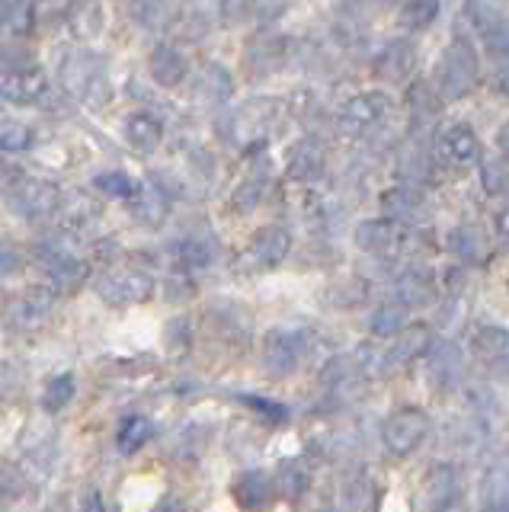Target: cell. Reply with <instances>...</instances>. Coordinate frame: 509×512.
Listing matches in <instances>:
<instances>
[{"label": "cell", "mask_w": 509, "mask_h": 512, "mask_svg": "<svg viewBox=\"0 0 509 512\" xmlns=\"http://www.w3.org/2000/svg\"><path fill=\"white\" fill-rule=\"evenodd\" d=\"M234 96V77L225 64H205L202 74L196 77V100L205 106H221Z\"/></svg>", "instance_id": "obj_19"}, {"label": "cell", "mask_w": 509, "mask_h": 512, "mask_svg": "<svg viewBox=\"0 0 509 512\" xmlns=\"http://www.w3.org/2000/svg\"><path fill=\"white\" fill-rule=\"evenodd\" d=\"M193 282H189L186 276H170L167 279V298L170 301H186V298H193Z\"/></svg>", "instance_id": "obj_53"}, {"label": "cell", "mask_w": 509, "mask_h": 512, "mask_svg": "<svg viewBox=\"0 0 509 512\" xmlns=\"http://www.w3.org/2000/svg\"><path fill=\"white\" fill-rule=\"evenodd\" d=\"M426 500L433 512H468L465 493H461V480L452 464H439L426 480Z\"/></svg>", "instance_id": "obj_11"}, {"label": "cell", "mask_w": 509, "mask_h": 512, "mask_svg": "<svg viewBox=\"0 0 509 512\" xmlns=\"http://www.w3.org/2000/svg\"><path fill=\"white\" fill-rule=\"evenodd\" d=\"M346 506H349V512H372V506H375L372 477L356 474V477L346 480Z\"/></svg>", "instance_id": "obj_37"}, {"label": "cell", "mask_w": 509, "mask_h": 512, "mask_svg": "<svg viewBox=\"0 0 509 512\" xmlns=\"http://www.w3.org/2000/svg\"><path fill=\"white\" fill-rule=\"evenodd\" d=\"M426 432H429V416L420 407H401L381 426V439H385V445L394 455H410L423 445Z\"/></svg>", "instance_id": "obj_2"}, {"label": "cell", "mask_w": 509, "mask_h": 512, "mask_svg": "<svg viewBox=\"0 0 509 512\" xmlns=\"http://www.w3.org/2000/svg\"><path fill=\"white\" fill-rule=\"evenodd\" d=\"M321 170H324V148L314 138H301L289 151V176L298 183H311L321 176Z\"/></svg>", "instance_id": "obj_22"}, {"label": "cell", "mask_w": 509, "mask_h": 512, "mask_svg": "<svg viewBox=\"0 0 509 512\" xmlns=\"http://www.w3.org/2000/svg\"><path fill=\"white\" fill-rule=\"evenodd\" d=\"M439 16V0H407L401 10V23L413 32H423L436 23Z\"/></svg>", "instance_id": "obj_35"}, {"label": "cell", "mask_w": 509, "mask_h": 512, "mask_svg": "<svg viewBox=\"0 0 509 512\" xmlns=\"http://www.w3.org/2000/svg\"><path fill=\"white\" fill-rule=\"evenodd\" d=\"M45 93H49V77H45V71H39L36 64L33 68H23V71H13L7 77H0V96H4L7 103L33 106L42 100Z\"/></svg>", "instance_id": "obj_13"}, {"label": "cell", "mask_w": 509, "mask_h": 512, "mask_svg": "<svg viewBox=\"0 0 509 512\" xmlns=\"http://www.w3.org/2000/svg\"><path fill=\"white\" fill-rule=\"evenodd\" d=\"M436 154L442 164H449V167H458V170L474 167L477 160H481V138L474 135L471 125H461V122L445 125L436 138Z\"/></svg>", "instance_id": "obj_6"}, {"label": "cell", "mask_w": 509, "mask_h": 512, "mask_svg": "<svg viewBox=\"0 0 509 512\" xmlns=\"http://www.w3.org/2000/svg\"><path fill=\"white\" fill-rule=\"evenodd\" d=\"M148 71L154 77V84L161 87H180L186 74H189V61L186 55L180 52V48L173 45H157L151 58H148Z\"/></svg>", "instance_id": "obj_18"}, {"label": "cell", "mask_w": 509, "mask_h": 512, "mask_svg": "<svg viewBox=\"0 0 509 512\" xmlns=\"http://www.w3.org/2000/svg\"><path fill=\"white\" fill-rule=\"evenodd\" d=\"M394 292H397V304H404V308H423V304L433 301L436 285H433V279L426 276V272L410 269V272H404L401 279H397Z\"/></svg>", "instance_id": "obj_25"}, {"label": "cell", "mask_w": 509, "mask_h": 512, "mask_svg": "<svg viewBox=\"0 0 509 512\" xmlns=\"http://www.w3.org/2000/svg\"><path fill=\"white\" fill-rule=\"evenodd\" d=\"M103 71V58L97 52H71L61 64V84H65L68 93H74L77 100L84 96V90L97 80Z\"/></svg>", "instance_id": "obj_15"}, {"label": "cell", "mask_w": 509, "mask_h": 512, "mask_svg": "<svg viewBox=\"0 0 509 512\" xmlns=\"http://www.w3.org/2000/svg\"><path fill=\"white\" fill-rule=\"evenodd\" d=\"M429 349H433V330L426 324H407L394 336V343L381 352V372H397V368L410 365L413 359H420Z\"/></svg>", "instance_id": "obj_8"}, {"label": "cell", "mask_w": 509, "mask_h": 512, "mask_svg": "<svg viewBox=\"0 0 509 512\" xmlns=\"http://www.w3.org/2000/svg\"><path fill=\"white\" fill-rule=\"evenodd\" d=\"M407 103H410V112H413V119H433L439 116V100L433 96V90H429L426 84H413L410 93H407Z\"/></svg>", "instance_id": "obj_43"}, {"label": "cell", "mask_w": 509, "mask_h": 512, "mask_svg": "<svg viewBox=\"0 0 509 512\" xmlns=\"http://www.w3.org/2000/svg\"><path fill=\"white\" fill-rule=\"evenodd\" d=\"M4 308H7V298H4V288H0V314H4Z\"/></svg>", "instance_id": "obj_59"}, {"label": "cell", "mask_w": 509, "mask_h": 512, "mask_svg": "<svg viewBox=\"0 0 509 512\" xmlns=\"http://www.w3.org/2000/svg\"><path fill=\"white\" fill-rule=\"evenodd\" d=\"M180 13V0H141L138 4V20L145 23V29L161 32L167 29Z\"/></svg>", "instance_id": "obj_29"}, {"label": "cell", "mask_w": 509, "mask_h": 512, "mask_svg": "<svg viewBox=\"0 0 509 512\" xmlns=\"http://www.w3.org/2000/svg\"><path fill=\"white\" fill-rule=\"evenodd\" d=\"M10 205L17 215L39 221V218H49L52 212H58L61 192H58V186L45 183V180H23L10 189Z\"/></svg>", "instance_id": "obj_7"}, {"label": "cell", "mask_w": 509, "mask_h": 512, "mask_svg": "<svg viewBox=\"0 0 509 512\" xmlns=\"http://www.w3.org/2000/svg\"><path fill=\"white\" fill-rule=\"evenodd\" d=\"M29 144H33V132H29L23 122H13V119L0 122V151L20 154V151L29 148Z\"/></svg>", "instance_id": "obj_41"}, {"label": "cell", "mask_w": 509, "mask_h": 512, "mask_svg": "<svg viewBox=\"0 0 509 512\" xmlns=\"http://www.w3.org/2000/svg\"><path fill=\"white\" fill-rule=\"evenodd\" d=\"M109 100H113V87H109V77L106 74H100L97 80H93V84L81 96V103L90 106V109H103Z\"/></svg>", "instance_id": "obj_49"}, {"label": "cell", "mask_w": 509, "mask_h": 512, "mask_svg": "<svg viewBox=\"0 0 509 512\" xmlns=\"http://www.w3.org/2000/svg\"><path fill=\"white\" fill-rule=\"evenodd\" d=\"M247 407H253L257 413H263L266 420H276V423H282L285 416H289V410H285L282 404H276V400H263V397H241Z\"/></svg>", "instance_id": "obj_51"}, {"label": "cell", "mask_w": 509, "mask_h": 512, "mask_svg": "<svg viewBox=\"0 0 509 512\" xmlns=\"http://www.w3.org/2000/svg\"><path fill=\"white\" fill-rule=\"evenodd\" d=\"M305 356V336L295 330H273L263 343V362L273 375H292Z\"/></svg>", "instance_id": "obj_9"}, {"label": "cell", "mask_w": 509, "mask_h": 512, "mask_svg": "<svg viewBox=\"0 0 509 512\" xmlns=\"http://www.w3.org/2000/svg\"><path fill=\"white\" fill-rule=\"evenodd\" d=\"M52 304H55V292L42 285V288H33V292L20 298V304L13 308V317H17V324H23V320L26 324H33V320H42L52 311Z\"/></svg>", "instance_id": "obj_30"}, {"label": "cell", "mask_w": 509, "mask_h": 512, "mask_svg": "<svg viewBox=\"0 0 509 512\" xmlns=\"http://www.w3.org/2000/svg\"><path fill=\"white\" fill-rule=\"evenodd\" d=\"M132 215L145 224V228H161L170 215V196L167 189L157 183H138L132 196Z\"/></svg>", "instance_id": "obj_17"}, {"label": "cell", "mask_w": 509, "mask_h": 512, "mask_svg": "<svg viewBox=\"0 0 509 512\" xmlns=\"http://www.w3.org/2000/svg\"><path fill=\"white\" fill-rule=\"evenodd\" d=\"M151 292H154V279L141 269H116V272H106L97 282V295L106 304H113V308L141 304L151 298Z\"/></svg>", "instance_id": "obj_3"}, {"label": "cell", "mask_w": 509, "mask_h": 512, "mask_svg": "<svg viewBox=\"0 0 509 512\" xmlns=\"http://www.w3.org/2000/svg\"><path fill=\"white\" fill-rule=\"evenodd\" d=\"M289 42L279 39V36H263L257 39L250 48H247V55H244V64H247V71L250 74H257V77H266V74H273L279 71L285 58H289Z\"/></svg>", "instance_id": "obj_20"}, {"label": "cell", "mask_w": 509, "mask_h": 512, "mask_svg": "<svg viewBox=\"0 0 509 512\" xmlns=\"http://www.w3.org/2000/svg\"><path fill=\"white\" fill-rule=\"evenodd\" d=\"M221 10H225L228 23H241L250 10V0H221Z\"/></svg>", "instance_id": "obj_54"}, {"label": "cell", "mask_w": 509, "mask_h": 512, "mask_svg": "<svg viewBox=\"0 0 509 512\" xmlns=\"http://www.w3.org/2000/svg\"><path fill=\"white\" fill-rule=\"evenodd\" d=\"M36 256H39V266H42L45 272H49L52 282H55L58 288H65V292H74V288L87 279V266H84V260H81V256H77L71 247L58 244V240H52V244H42V247L36 250Z\"/></svg>", "instance_id": "obj_5"}, {"label": "cell", "mask_w": 509, "mask_h": 512, "mask_svg": "<svg viewBox=\"0 0 509 512\" xmlns=\"http://www.w3.org/2000/svg\"><path fill=\"white\" fill-rule=\"evenodd\" d=\"M388 109H391V100L385 93H378V90H369V93H359L353 96L343 112H340V132L349 135V138H359V135H369L375 125L385 122L388 116Z\"/></svg>", "instance_id": "obj_4"}, {"label": "cell", "mask_w": 509, "mask_h": 512, "mask_svg": "<svg viewBox=\"0 0 509 512\" xmlns=\"http://www.w3.org/2000/svg\"><path fill=\"white\" fill-rule=\"evenodd\" d=\"M151 439H154V423L148 420V416H132V420H125L122 429H119V436H116V442H119V448L125 455L145 448Z\"/></svg>", "instance_id": "obj_31"}, {"label": "cell", "mask_w": 509, "mask_h": 512, "mask_svg": "<svg viewBox=\"0 0 509 512\" xmlns=\"http://www.w3.org/2000/svg\"><path fill=\"white\" fill-rule=\"evenodd\" d=\"M74 391H77V384H74V375H58L49 381V388H45L42 394V407L45 413H58V410H65L71 400H74Z\"/></svg>", "instance_id": "obj_39"}, {"label": "cell", "mask_w": 509, "mask_h": 512, "mask_svg": "<svg viewBox=\"0 0 509 512\" xmlns=\"http://www.w3.org/2000/svg\"><path fill=\"white\" fill-rule=\"evenodd\" d=\"M429 378H433L439 388H449V384L461 375V352L455 343H439L429 352V365H426Z\"/></svg>", "instance_id": "obj_26"}, {"label": "cell", "mask_w": 509, "mask_h": 512, "mask_svg": "<svg viewBox=\"0 0 509 512\" xmlns=\"http://www.w3.org/2000/svg\"><path fill=\"white\" fill-rule=\"evenodd\" d=\"M381 205H385L388 218H394V221H410V218H417L423 212V196L413 186H394V189L385 192Z\"/></svg>", "instance_id": "obj_27"}, {"label": "cell", "mask_w": 509, "mask_h": 512, "mask_svg": "<svg viewBox=\"0 0 509 512\" xmlns=\"http://www.w3.org/2000/svg\"><path fill=\"white\" fill-rule=\"evenodd\" d=\"M276 116V100H253L247 106H241L231 116V138L234 141H253V138H263L266 125L273 122Z\"/></svg>", "instance_id": "obj_16"}, {"label": "cell", "mask_w": 509, "mask_h": 512, "mask_svg": "<svg viewBox=\"0 0 509 512\" xmlns=\"http://www.w3.org/2000/svg\"><path fill=\"white\" fill-rule=\"evenodd\" d=\"M263 192H266V180H263V176H250V180H244L241 186H237V192H234V208H241V212H250V208L263 199Z\"/></svg>", "instance_id": "obj_46"}, {"label": "cell", "mask_w": 509, "mask_h": 512, "mask_svg": "<svg viewBox=\"0 0 509 512\" xmlns=\"http://www.w3.org/2000/svg\"><path fill=\"white\" fill-rule=\"evenodd\" d=\"M481 512H509V506H484Z\"/></svg>", "instance_id": "obj_58"}, {"label": "cell", "mask_w": 509, "mask_h": 512, "mask_svg": "<svg viewBox=\"0 0 509 512\" xmlns=\"http://www.w3.org/2000/svg\"><path fill=\"white\" fill-rule=\"evenodd\" d=\"M449 250L455 253L458 263L465 266H477L487 260V237L481 234V228H474V224H461L449 234Z\"/></svg>", "instance_id": "obj_24"}, {"label": "cell", "mask_w": 509, "mask_h": 512, "mask_svg": "<svg viewBox=\"0 0 509 512\" xmlns=\"http://www.w3.org/2000/svg\"><path fill=\"white\" fill-rule=\"evenodd\" d=\"M74 29H77V36H84V39L100 36V32H103V7L93 4V0H90V4H84V7H77Z\"/></svg>", "instance_id": "obj_44"}, {"label": "cell", "mask_w": 509, "mask_h": 512, "mask_svg": "<svg viewBox=\"0 0 509 512\" xmlns=\"http://www.w3.org/2000/svg\"><path fill=\"white\" fill-rule=\"evenodd\" d=\"M55 458H58V442L55 439H45L39 445L29 448V455H26V477L33 474V480H45L52 474L55 468Z\"/></svg>", "instance_id": "obj_32"}, {"label": "cell", "mask_w": 509, "mask_h": 512, "mask_svg": "<svg viewBox=\"0 0 509 512\" xmlns=\"http://www.w3.org/2000/svg\"><path fill=\"white\" fill-rule=\"evenodd\" d=\"M356 244L372 256H394L404 247V228L394 218H369L356 228Z\"/></svg>", "instance_id": "obj_10"}, {"label": "cell", "mask_w": 509, "mask_h": 512, "mask_svg": "<svg viewBox=\"0 0 509 512\" xmlns=\"http://www.w3.org/2000/svg\"><path fill=\"white\" fill-rule=\"evenodd\" d=\"M497 151H500V157L509 164V119L500 125V132H497Z\"/></svg>", "instance_id": "obj_56"}, {"label": "cell", "mask_w": 509, "mask_h": 512, "mask_svg": "<svg viewBox=\"0 0 509 512\" xmlns=\"http://www.w3.org/2000/svg\"><path fill=\"white\" fill-rule=\"evenodd\" d=\"M493 87H497V93L509 96V58L497 64V71H493Z\"/></svg>", "instance_id": "obj_55"}, {"label": "cell", "mask_w": 509, "mask_h": 512, "mask_svg": "<svg viewBox=\"0 0 509 512\" xmlns=\"http://www.w3.org/2000/svg\"><path fill=\"white\" fill-rule=\"evenodd\" d=\"M481 36H484V45H487L490 55H497L503 61L509 58V23L506 20L497 23V26H490V29H484Z\"/></svg>", "instance_id": "obj_47"}, {"label": "cell", "mask_w": 509, "mask_h": 512, "mask_svg": "<svg viewBox=\"0 0 509 512\" xmlns=\"http://www.w3.org/2000/svg\"><path fill=\"white\" fill-rule=\"evenodd\" d=\"M481 186L490 192V196H500V192L509 189V164L500 157V160H487L481 167Z\"/></svg>", "instance_id": "obj_45"}, {"label": "cell", "mask_w": 509, "mask_h": 512, "mask_svg": "<svg viewBox=\"0 0 509 512\" xmlns=\"http://www.w3.org/2000/svg\"><path fill=\"white\" fill-rule=\"evenodd\" d=\"M33 68V55L26 48H0V77H7L13 71Z\"/></svg>", "instance_id": "obj_48"}, {"label": "cell", "mask_w": 509, "mask_h": 512, "mask_svg": "<svg viewBox=\"0 0 509 512\" xmlns=\"http://www.w3.org/2000/svg\"><path fill=\"white\" fill-rule=\"evenodd\" d=\"M372 68L381 80H388V84H401V80H407L413 68H417V48L407 39H391L378 48Z\"/></svg>", "instance_id": "obj_12"}, {"label": "cell", "mask_w": 509, "mask_h": 512, "mask_svg": "<svg viewBox=\"0 0 509 512\" xmlns=\"http://www.w3.org/2000/svg\"><path fill=\"white\" fill-rule=\"evenodd\" d=\"M369 327L375 336H397L407 327L404 324V304H385V308H378Z\"/></svg>", "instance_id": "obj_42"}, {"label": "cell", "mask_w": 509, "mask_h": 512, "mask_svg": "<svg viewBox=\"0 0 509 512\" xmlns=\"http://www.w3.org/2000/svg\"><path fill=\"white\" fill-rule=\"evenodd\" d=\"M477 55L465 39H455L436 61V87L442 100H461L477 84Z\"/></svg>", "instance_id": "obj_1"}, {"label": "cell", "mask_w": 509, "mask_h": 512, "mask_svg": "<svg viewBox=\"0 0 509 512\" xmlns=\"http://www.w3.org/2000/svg\"><path fill=\"white\" fill-rule=\"evenodd\" d=\"M234 496L247 512H260L269 506V500H273V477L263 474V471H247V474L237 477Z\"/></svg>", "instance_id": "obj_23"}, {"label": "cell", "mask_w": 509, "mask_h": 512, "mask_svg": "<svg viewBox=\"0 0 509 512\" xmlns=\"http://www.w3.org/2000/svg\"><path fill=\"white\" fill-rule=\"evenodd\" d=\"M29 487V477L20 471V468H4L0 471V496H10V500H17L23 496Z\"/></svg>", "instance_id": "obj_50"}, {"label": "cell", "mask_w": 509, "mask_h": 512, "mask_svg": "<svg viewBox=\"0 0 509 512\" xmlns=\"http://www.w3.org/2000/svg\"><path fill=\"white\" fill-rule=\"evenodd\" d=\"M125 141H129L132 151L138 154H145V157L154 154L164 141L161 119H154L151 112H132V116L125 119Z\"/></svg>", "instance_id": "obj_21"}, {"label": "cell", "mask_w": 509, "mask_h": 512, "mask_svg": "<svg viewBox=\"0 0 509 512\" xmlns=\"http://www.w3.org/2000/svg\"><path fill=\"white\" fill-rule=\"evenodd\" d=\"M17 272H23V256H20V250L0 244V276H17Z\"/></svg>", "instance_id": "obj_52"}, {"label": "cell", "mask_w": 509, "mask_h": 512, "mask_svg": "<svg viewBox=\"0 0 509 512\" xmlns=\"http://www.w3.org/2000/svg\"><path fill=\"white\" fill-rule=\"evenodd\" d=\"M177 253H180V263H186V266H196V269H202V266H212L215 263V244L209 237H183L180 240V247H177Z\"/></svg>", "instance_id": "obj_34"}, {"label": "cell", "mask_w": 509, "mask_h": 512, "mask_svg": "<svg viewBox=\"0 0 509 512\" xmlns=\"http://www.w3.org/2000/svg\"><path fill=\"white\" fill-rule=\"evenodd\" d=\"M503 4H506V0H468L465 10L471 16V23L484 32L490 26L503 23Z\"/></svg>", "instance_id": "obj_40"}, {"label": "cell", "mask_w": 509, "mask_h": 512, "mask_svg": "<svg viewBox=\"0 0 509 512\" xmlns=\"http://www.w3.org/2000/svg\"><path fill=\"white\" fill-rule=\"evenodd\" d=\"M484 506H509V464H493L484 474Z\"/></svg>", "instance_id": "obj_36"}, {"label": "cell", "mask_w": 509, "mask_h": 512, "mask_svg": "<svg viewBox=\"0 0 509 512\" xmlns=\"http://www.w3.org/2000/svg\"><path fill=\"white\" fill-rule=\"evenodd\" d=\"M289 250H292V234L279 228V224H266V228H260L250 240V260L263 269L279 266L285 256H289Z\"/></svg>", "instance_id": "obj_14"}, {"label": "cell", "mask_w": 509, "mask_h": 512, "mask_svg": "<svg viewBox=\"0 0 509 512\" xmlns=\"http://www.w3.org/2000/svg\"><path fill=\"white\" fill-rule=\"evenodd\" d=\"M157 512H186V506L180 503V500H167L161 509H157Z\"/></svg>", "instance_id": "obj_57"}, {"label": "cell", "mask_w": 509, "mask_h": 512, "mask_svg": "<svg viewBox=\"0 0 509 512\" xmlns=\"http://www.w3.org/2000/svg\"><path fill=\"white\" fill-rule=\"evenodd\" d=\"M93 186H97L103 196H109V199H132L135 189H138V183L132 180L129 173H122V170H103V173H97V176H93Z\"/></svg>", "instance_id": "obj_33"}, {"label": "cell", "mask_w": 509, "mask_h": 512, "mask_svg": "<svg viewBox=\"0 0 509 512\" xmlns=\"http://www.w3.org/2000/svg\"><path fill=\"white\" fill-rule=\"evenodd\" d=\"M276 487H279L282 496H289V500H298V496L308 490V468H301L298 461H285V464H279Z\"/></svg>", "instance_id": "obj_38"}, {"label": "cell", "mask_w": 509, "mask_h": 512, "mask_svg": "<svg viewBox=\"0 0 509 512\" xmlns=\"http://www.w3.org/2000/svg\"><path fill=\"white\" fill-rule=\"evenodd\" d=\"M474 356L481 362H500L509 352V330L506 327H481L471 340Z\"/></svg>", "instance_id": "obj_28"}, {"label": "cell", "mask_w": 509, "mask_h": 512, "mask_svg": "<svg viewBox=\"0 0 509 512\" xmlns=\"http://www.w3.org/2000/svg\"><path fill=\"white\" fill-rule=\"evenodd\" d=\"M381 4H388V0H381Z\"/></svg>", "instance_id": "obj_60"}]
</instances>
